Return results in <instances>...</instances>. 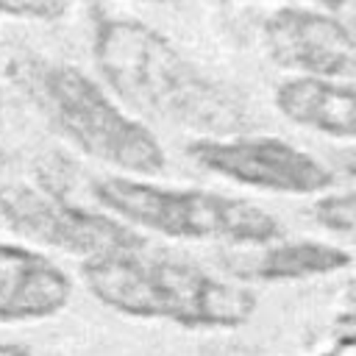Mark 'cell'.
<instances>
[{
	"label": "cell",
	"instance_id": "8992f818",
	"mask_svg": "<svg viewBox=\"0 0 356 356\" xmlns=\"http://www.w3.org/2000/svg\"><path fill=\"white\" fill-rule=\"evenodd\" d=\"M0 214L17 234L67 253H78L86 261L117 250L145 248V239L128 225L72 206L58 195H44L28 186L0 192Z\"/></svg>",
	"mask_w": 356,
	"mask_h": 356
},
{
	"label": "cell",
	"instance_id": "277c9868",
	"mask_svg": "<svg viewBox=\"0 0 356 356\" xmlns=\"http://www.w3.org/2000/svg\"><path fill=\"white\" fill-rule=\"evenodd\" d=\"M97 200L117 217L172 239H217L228 245H264L281 234L275 217L256 203L203 189H175L134 178H103Z\"/></svg>",
	"mask_w": 356,
	"mask_h": 356
},
{
	"label": "cell",
	"instance_id": "9c48e42d",
	"mask_svg": "<svg viewBox=\"0 0 356 356\" xmlns=\"http://www.w3.org/2000/svg\"><path fill=\"white\" fill-rule=\"evenodd\" d=\"M278 111L309 131L356 139V81L295 75L275 89Z\"/></svg>",
	"mask_w": 356,
	"mask_h": 356
},
{
	"label": "cell",
	"instance_id": "30bf717a",
	"mask_svg": "<svg viewBox=\"0 0 356 356\" xmlns=\"http://www.w3.org/2000/svg\"><path fill=\"white\" fill-rule=\"evenodd\" d=\"M350 264V253L325 245V242H286L270 248L248 275L259 281H295V278H312V275H328Z\"/></svg>",
	"mask_w": 356,
	"mask_h": 356
},
{
	"label": "cell",
	"instance_id": "7a4b0ae2",
	"mask_svg": "<svg viewBox=\"0 0 356 356\" xmlns=\"http://www.w3.org/2000/svg\"><path fill=\"white\" fill-rule=\"evenodd\" d=\"M83 281L100 303L117 312L161 317L186 328H234L256 309L250 289L228 284L197 264L153 256L145 248L89 259Z\"/></svg>",
	"mask_w": 356,
	"mask_h": 356
},
{
	"label": "cell",
	"instance_id": "4fadbf2b",
	"mask_svg": "<svg viewBox=\"0 0 356 356\" xmlns=\"http://www.w3.org/2000/svg\"><path fill=\"white\" fill-rule=\"evenodd\" d=\"M339 167H342L345 172L356 175V147H350V150H342V156H339Z\"/></svg>",
	"mask_w": 356,
	"mask_h": 356
},
{
	"label": "cell",
	"instance_id": "7c38bea8",
	"mask_svg": "<svg viewBox=\"0 0 356 356\" xmlns=\"http://www.w3.org/2000/svg\"><path fill=\"white\" fill-rule=\"evenodd\" d=\"M70 0H0V11L19 19H58L67 11Z\"/></svg>",
	"mask_w": 356,
	"mask_h": 356
},
{
	"label": "cell",
	"instance_id": "6da1fadb",
	"mask_svg": "<svg viewBox=\"0 0 356 356\" xmlns=\"http://www.w3.org/2000/svg\"><path fill=\"white\" fill-rule=\"evenodd\" d=\"M92 53L103 81L136 111L211 134L245 125V103L142 19H103Z\"/></svg>",
	"mask_w": 356,
	"mask_h": 356
},
{
	"label": "cell",
	"instance_id": "8fae6325",
	"mask_svg": "<svg viewBox=\"0 0 356 356\" xmlns=\"http://www.w3.org/2000/svg\"><path fill=\"white\" fill-rule=\"evenodd\" d=\"M314 217L323 228L345 236H356V192L328 195L314 203Z\"/></svg>",
	"mask_w": 356,
	"mask_h": 356
},
{
	"label": "cell",
	"instance_id": "5b68a950",
	"mask_svg": "<svg viewBox=\"0 0 356 356\" xmlns=\"http://www.w3.org/2000/svg\"><path fill=\"white\" fill-rule=\"evenodd\" d=\"M189 156L222 178L267 192L317 195L334 184L328 167L278 136H206L189 145Z\"/></svg>",
	"mask_w": 356,
	"mask_h": 356
},
{
	"label": "cell",
	"instance_id": "5bb4252c",
	"mask_svg": "<svg viewBox=\"0 0 356 356\" xmlns=\"http://www.w3.org/2000/svg\"><path fill=\"white\" fill-rule=\"evenodd\" d=\"M312 3H317V6H323V8H339L345 0H312Z\"/></svg>",
	"mask_w": 356,
	"mask_h": 356
},
{
	"label": "cell",
	"instance_id": "52a82bcc",
	"mask_svg": "<svg viewBox=\"0 0 356 356\" xmlns=\"http://www.w3.org/2000/svg\"><path fill=\"white\" fill-rule=\"evenodd\" d=\"M270 56L309 78H353L356 39L334 17L312 8H278L264 25Z\"/></svg>",
	"mask_w": 356,
	"mask_h": 356
},
{
	"label": "cell",
	"instance_id": "3957f363",
	"mask_svg": "<svg viewBox=\"0 0 356 356\" xmlns=\"http://www.w3.org/2000/svg\"><path fill=\"white\" fill-rule=\"evenodd\" d=\"M31 89L56 131L86 156L136 175L164 170L167 156L159 139L83 70L42 64L31 72Z\"/></svg>",
	"mask_w": 356,
	"mask_h": 356
},
{
	"label": "cell",
	"instance_id": "ba28073f",
	"mask_svg": "<svg viewBox=\"0 0 356 356\" xmlns=\"http://www.w3.org/2000/svg\"><path fill=\"white\" fill-rule=\"evenodd\" d=\"M70 278L47 256L0 242V320H36L70 300Z\"/></svg>",
	"mask_w": 356,
	"mask_h": 356
}]
</instances>
